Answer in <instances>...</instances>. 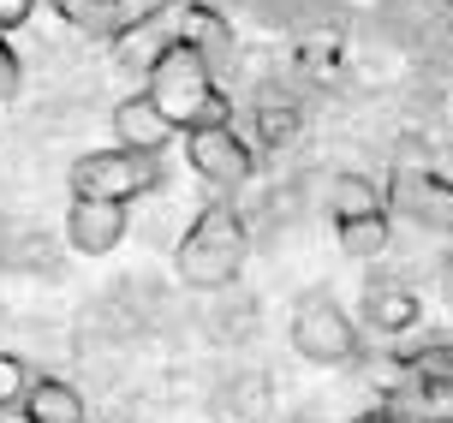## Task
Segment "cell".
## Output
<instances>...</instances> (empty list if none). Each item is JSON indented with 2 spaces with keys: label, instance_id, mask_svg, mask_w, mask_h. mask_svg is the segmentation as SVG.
<instances>
[{
  "label": "cell",
  "instance_id": "1",
  "mask_svg": "<svg viewBox=\"0 0 453 423\" xmlns=\"http://www.w3.org/2000/svg\"><path fill=\"white\" fill-rule=\"evenodd\" d=\"M245 257H250L245 221H239L226 203H209L203 215L185 227V239L173 245V268H180V281H185V287H197V292L233 287V281L245 274Z\"/></svg>",
  "mask_w": 453,
  "mask_h": 423
},
{
  "label": "cell",
  "instance_id": "2",
  "mask_svg": "<svg viewBox=\"0 0 453 423\" xmlns=\"http://www.w3.org/2000/svg\"><path fill=\"white\" fill-rule=\"evenodd\" d=\"M143 96H150L180 132L203 126V119H226V96L215 89V66L185 42H173L156 66L143 72Z\"/></svg>",
  "mask_w": 453,
  "mask_h": 423
},
{
  "label": "cell",
  "instance_id": "3",
  "mask_svg": "<svg viewBox=\"0 0 453 423\" xmlns=\"http://www.w3.org/2000/svg\"><path fill=\"white\" fill-rule=\"evenodd\" d=\"M72 197H119V203H137L150 197L161 185V161L150 150H126V143H113V150H90V156L72 161Z\"/></svg>",
  "mask_w": 453,
  "mask_h": 423
},
{
  "label": "cell",
  "instance_id": "4",
  "mask_svg": "<svg viewBox=\"0 0 453 423\" xmlns=\"http://www.w3.org/2000/svg\"><path fill=\"white\" fill-rule=\"evenodd\" d=\"M287 335H293V352L304 364H322V370H340V364L358 358V322L340 311L328 292H304L298 298Z\"/></svg>",
  "mask_w": 453,
  "mask_h": 423
},
{
  "label": "cell",
  "instance_id": "5",
  "mask_svg": "<svg viewBox=\"0 0 453 423\" xmlns=\"http://www.w3.org/2000/svg\"><path fill=\"white\" fill-rule=\"evenodd\" d=\"M180 137H185V161H191L197 179L221 185V191H239L250 179V143L233 132V119H203V126H191Z\"/></svg>",
  "mask_w": 453,
  "mask_h": 423
},
{
  "label": "cell",
  "instance_id": "6",
  "mask_svg": "<svg viewBox=\"0 0 453 423\" xmlns=\"http://www.w3.org/2000/svg\"><path fill=\"white\" fill-rule=\"evenodd\" d=\"M173 42H180V0L143 6L137 19H126V24H119V30L108 36L113 60H119V66H132V72H150Z\"/></svg>",
  "mask_w": 453,
  "mask_h": 423
},
{
  "label": "cell",
  "instance_id": "7",
  "mask_svg": "<svg viewBox=\"0 0 453 423\" xmlns=\"http://www.w3.org/2000/svg\"><path fill=\"white\" fill-rule=\"evenodd\" d=\"M126 221H132V203L119 197H72L66 203V245L78 257H108L126 239Z\"/></svg>",
  "mask_w": 453,
  "mask_h": 423
},
{
  "label": "cell",
  "instance_id": "8",
  "mask_svg": "<svg viewBox=\"0 0 453 423\" xmlns=\"http://www.w3.org/2000/svg\"><path fill=\"white\" fill-rule=\"evenodd\" d=\"M173 137H180V126H173V119H167V113L143 96V89H137V96H126V102H113V143L161 156Z\"/></svg>",
  "mask_w": 453,
  "mask_h": 423
},
{
  "label": "cell",
  "instance_id": "9",
  "mask_svg": "<svg viewBox=\"0 0 453 423\" xmlns=\"http://www.w3.org/2000/svg\"><path fill=\"white\" fill-rule=\"evenodd\" d=\"M418 227H435V233H453V179L441 173H400V185H394V197Z\"/></svg>",
  "mask_w": 453,
  "mask_h": 423
},
{
  "label": "cell",
  "instance_id": "10",
  "mask_svg": "<svg viewBox=\"0 0 453 423\" xmlns=\"http://www.w3.org/2000/svg\"><path fill=\"white\" fill-rule=\"evenodd\" d=\"M180 42L197 48L209 66H221L226 54H233V24H226L209 0H180Z\"/></svg>",
  "mask_w": 453,
  "mask_h": 423
},
{
  "label": "cell",
  "instance_id": "11",
  "mask_svg": "<svg viewBox=\"0 0 453 423\" xmlns=\"http://www.w3.org/2000/svg\"><path fill=\"white\" fill-rule=\"evenodd\" d=\"M19 411L30 423H84V418H90L84 394H78L66 376H30V394H24Z\"/></svg>",
  "mask_w": 453,
  "mask_h": 423
},
{
  "label": "cell",
  "instance_id": "12",
  "mask_svg": "<svg viewBox=\"0 0 453 423\" xmlns=\"http://www.w3.org/2000/svg\"><path fill=\"white\" fill-rule=\"evenodd\" d=\"M328 215L334 221H364V215H388V185L370 173H334L328 179Z\"/></svg>",
  "mask_w": 453,
  "mask_h": 423
},
{
  "label": "cell",
  "instance_id": "13",
  "mask_svg": "<svg viewBox=\"0 0 453 423\" xmlns=\"http://www.w3.org/2000/svg\"><path fill=\"white\" fill-rule=\"evenodd\" d=\"M418 316H424V304H418V292L411 287H394V281H376V287L364 292V322L376 328V335H406V328H418Z\"/></svg>",
  "mask_w": 453,
  "mask_h": 423
},
{
  "label": "cell",
  "instance_id": "14",
  "mask_svg": "<svg viewBox=\"0 0 453 423\" xmlns=\"http://www.w3.org/2000/svg\"><path fill=\"white\" fill-rule=\"evenodd\" d=\"M72 30H84V36H113L119 24H126V6L119 0H48Z\"/></svg>",
  "mask_w": 453,
  "mask_h": 423
},
{
  "label": "cell",
  "instance_id": "15",
  "mask_svg": "<svg viewBox=\"0 0 453 423\" xmlns=\"http://www.w3.org/2000/svg\"><path fill=\"white\" fill-rule=\"evenodd\" d=\"M334 233H340V250L346 257H382L388 250V215H364V221H334Z\"/></svg>",
  "mask_w": 453,
  "mask_h": 423
},
{
  "label": "cell",
  "instance_id": "16",
  "mask_svg": "<svg viewBox=\"0 0 453 423\" xmlns=\"http://www.w3.org/2000/svg\"><path fill=\"white\" fill-rule=\"evenodd\" d=\"M30 394V364L19 352H0V411H19Z\"/></svg>",
  "mask_w": 453,
  "mask_h": 423
},
{
  "label": "cell",
  "instance_id": "17",
  "mask_svg": "<svg viewBox=\"0 0 453 423\" xmlns=\"http://www.w3.org/2000/svg\"><path fill=\"white\" fill-rule=\"evenodd\" d=\"M257 119H263V137L280 143V137L293 132V108H280V102H257Z\"/></svg>",
  "mask_w": 453,
  "mask_h": 423
},
{
  "label": "cell",
  "instance_id": "18",
  "mask_svg": "<svg viewBox=\"0 0 453 423\" xmlns=\"http://www.w3.org/2000/svg\"><path fill=\"white\" fill-rule=\"evenodd\" d=\"M24 84V72H19V54L6 48V30H0V102H12Z\"/></svg>",
  "mask_w": 453,
  "mask_h": 423
},
{
  "label": "cell",
  "instance_id": "19",
  "mask_svg": "<svg viewBox=\"0 0 453 423\" xmlns=\"http://www.w3.org/2000/svg\"><path fill=\"white\" fill-rule=\"evenodd\" d=\"M30 12H36V0H0V30L12 36L19 24H30Z\"/></svg>",
  "mask_w": 453,
  "mask_h": 423
},
{
  "label": "cell",
  "instance_id": "20",
  "mask_svg": "<svg viewBox=\"0 0 453 423\" xmlns=\"http://www.w3.org/2000/svg\"><path fill=\"white\" fill-rule=\"evenodd\" d=\"M448 6H453V0H448Z\"/></svg>",
  "mask_w": 453,
  "mask_h": 423
}]
</instances>
